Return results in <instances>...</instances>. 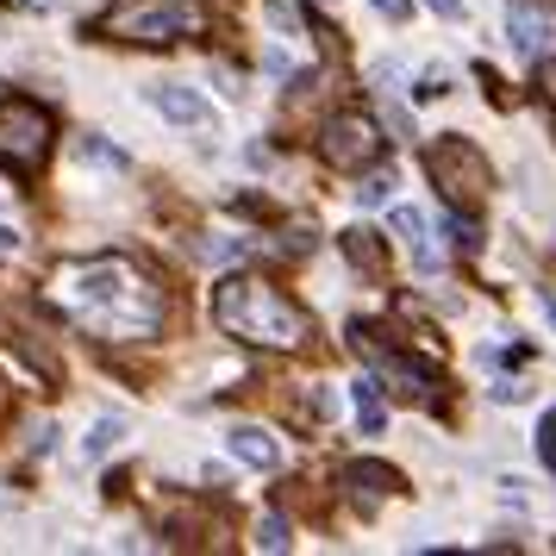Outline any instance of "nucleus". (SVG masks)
Listing matches in <instances>:
<instances>
[{"mask_svg":"<svg viewBox=\"0 0 556 556\" xmlns=\"http://www.w3.org/2000/svg\"><path fill=\"white\" fill-rule=\"evenodd\" d=\"M45 301L70 326H81L88 338H106V344H138V338L163 331V288L126 256L63 263L45 288Z\"/></svg>","mask_w":556,"mask_h":556,"instance_id":"obj_1","label":"nucleus"},{"mask_svg":"<svg viewBox=\"0 0 556 556\" xmlns=\"http://www.w3.org/2000/svg\"><path fill=\"white\" fill-rule=\"evenodd\" d=\"M213 319L226 338L256 344V351H301L306 344V313L263 276H226L213 288Z\"/></svg>","mask_w":556,"mask_h":556,"instance_id":"obj_2","label":"nucleus"},{"mask_svg":"<svg viewBox=\"0 0 556 556\" xmlns=\"http://www.w3.org/2000/svg\"><path fill=\"white\" fill-rule=\"evenodd\" d=\"M206 31V7L201 0H113L101 20H94V38H113V45H181Z\"/></svg>","mask_w":556,"mask_h":556,"instance_id":"obj_3","label":"nucleus"},{"mask_svg":"<svg viewBox=\"0 0 556 556\" xmlns=\"http://www.w3.org/2000/svg\"><path fill=\"white\" fill-rule=\"evenodd\" d=\"M426 169H431V181L444 188V206L451 213H476L481 201H488V188H494V169H488V156L469 144V138H438L426 151Z\"/></svg>","mask_w":556,"mask_h":556,"instance_id":"obj_4","label":"nucleus"},{"mask_svg":"<svg viewBox=\"0 0 556 556\" xmlns=\"http://www.w3.org/2000/svg\"><path fill=\"white\" fill-rule=\"evenodd\" d=\"M51 138H56V126L38 101H26V94L0 101V163H13L20 176H31L51 156Z\"/></svg>","mask_w":556,"mask_h":556,"instance_id":"obj_5","label":"nucleus"},{"mask_svg":"<svg viewBox=\"0 0 556 556\" xmlns=\"http://www.w3.org/2000/svg\"><path fill=\"white\" fill-rule=\"evenodd\" d=\"M351 344H356V356H363V363H369L381 381H394V394H401V401H413V406H431V401H438V376H431L426 363L401 356L394 344H381L376 326H363V319H356V326H351Z\"/></svg>","mask_w":556,"mask_h":556,"instance_id":"obj_6","label":"nucleus"},{"mask_svg":"<svg viewBox=\"0 0 556 556\" xmlns=\"http://www.w3.org/2000/svg\"><path fill=\"white\" fill-rule=\"evenodd\" d=\"M319 151H326L331 169H369L381 156V126L369 119V113H331L326 119V138H319Z\"/></svg>","mask_w":556,"mask_h":556,"instance_id":"obj_7","label":"nucleus"},{"mask_svg":"<svg viewBox=\"0 0 556 556\" xmlns=\"http://www.w3.org/2000/svg\"><path fill=\"white\" fill-rule=\"evenodd\" d=\"M506 31H513L519 56H544V45H551V20L538 13V0H513L506 7Z\"/></svg>","mask_w":556,"mask_h":556,"instance_id":"obj_8","label":"nucleus"},{"mask_svg":"<svg viewBox=\"0 0 556 556\" xmlns=\"http://www.w3.org/2000/svg\"><path fill=\"white\" fill-rule=\"evenodd\" d=\"M151 106L163 113V119H176V126H206V119H213V106H206L194 88H181V81H156Z\"/></svg>","mask_w":556,"mask_h":556,"instance_id":"obj_9","label":"nucleus"},{"mask_svg":"<svg viewBox=\"0 0 556 556\" xmlns=\"http://www.w3.org/2000/svg\"><path fill=\"white\" fill-rule=\"evenodd\" d=\"M388 226H394V238H401L406 251H413V263H419V269H438V263H444V251H431V238H426V213H419V206H394V219H388Z\"/></svg>","mask_w":556,"mask_h":556,"instance_id":"obj_10","label":"nucleus"},{"mask_svg":"<svg viewBox=\"0 0 556 556\" xmlns=\"http://www.w3.org/2000/svg\"><path fill=\"white\" fill-rule=\"evenodd\" d=\"M226 451L238 456L244 469H276V463H281L276 438H269L263 426H231V431H226Z\"/></svg>","mask_w":556,"mask_h":556,"instance_id":"obj_11","label":"nucleus"},{"mask_svg":"<svg viewBox=\"0 0 556 556\" xmlns=\"http://www.w3.org/2000/svg\"><path fill=\"white\" fill-rule=\"evenodd\" d=\"M351 394H356V419H363V431L376 438V431L388 426V406H381V381H376V376H363V381H351Z\"/></svg>","mask_w":556,"mask_h":556,"instance_id":"obj_12","label":"nucleus"},{"mask_svg":"<svg viewBox=\"0 0 556 556\" xmlns=\"http://www.w3.org/2000/svg\"><path fill=\"white\" fill-rule=\"evenodd\" d=\"M344 481H351V488H363V494H394V488H401V476H394L388 463H351V469H344Z\"/></svg>","mask_w":556,"mask_h":556,"instance_id":"obj_13","label":"nucleus"},{"mask_svg":"<svg viewBox=\"0 0 556 556\" xmlns=\"http://www.w3.org/2000/svg\"><path fill=\"white\" fill-rule=\"evenodd\" d=\"M119 438H126V419H94V431L81 438V456H88V463H101V456L113 451Z\"/></svg>","mask_w":556,"mask_h":556,"instance_id":"obj_14","label":"nucleus"},{"mask_svg":"<svg viewBox=\"0 0 556 556\" xmlns=\"http://www.w3.org/2000/svg\"><path fill=\"white\" fill-rule=\"evenodd\" d=\"M344 256H351L363 276H376V269H381V251H376V238H369V231H344Z\"/></svg>","mask_w":556,"mask_h":556,"instance_id":"obj_15","label":"nucleus"},{"mask_svg":"<svg viewBox=\"0 0 556 556\" xmlns=\"http://www.w3.org/2000/svg\"><path fill=\"white\" fill-rule=\"evenodd\" d=\"M288 538H294V531H288V519H281V513H269V519L256 526V551H288Z\"/></svg>","mask_w":556,"mask_h":556,"instance_id":"obj_16","label":"nucleus"},{"mask_svg":"<svg viewBox=\"0 0 556 556\" xmlns=\"http://www.w3.org/2000/svg\"><path fill=\"white\" fill-rule=\"evenodd\" d=\"M538 456H544V469L556 476V413L544 419V426H538Z\"/></svg>","mask_w":556,"mask_h":556,"instance_id":"obj_17","label":"nucleus"},{"mask_svg":"<svg viewBox=\"0 0 556 556\" xmlns=\"http://www.w3.org/2000/svg\"><path fill=\"white\" fill-rule=\"evenodd\" d=\"M388 188H394V176H369L363 188H356V201H363V206H381V201H388Z\"/></svg>","mask_w":556,"mask_h":556,"instance_id":"obj_18","label":"nucleus"},{"mask_svg":"<svg viewBox=\"0 0 556 556\" xmlns=\"http://www.w3.org/2000/svg\"><path fill=\"white\" fill-rule=\"evenodd\" d=\"M444 88H451V76H444V70H426V76H419V101H431V94H444Z\"/></svg>","mask_w":556,"mask_h":556,"instance_id":"obj_19","label":"nucleus"},{"mask_svg":"<svg viewBox=\"0 0 556 556\" xmlns=\"http://www.w3.org/2000/svg\"><path fill=\"white\" fill-rule=\"evenodd\" d=\"M369 7H376V13H388V20H406V13H413V0H369Z\"/></svg>","mask_w":556,"mask_h":556,"instance_id":"obj_20","label":"nucleus"},{"mask_svg":"<svg viewBox=\"0 0 556 556\" xmlns=\"http://www.w3.org/2000/svg\"><path fill=\"white\" fill-rule=\"evenodd\" d=\"M494 401L513 406V401H526V388H519V381H494Z\"/></svg>","mask_w":556,"mask_h":556,"instance_id":"obj_21","label":"nucleus"},{"mask_svg":"<svg viewBox=\"0 0 556 556\" xmlns=\"http://www.w3.org/2000/svg\"><path fill=\"white\" fill-rule=\"evenodd\" d=\"M431 13H438V20H463V0H426Z\"/></svg>","mask_w":556,"mask_h":556,"instance_id":"obj_22","label":"nucleus"},{"mask_svg":"<svg viewBox=\"0 0 556 556\" xmlns=\"http://www.w3.org/2000/svg\"><path fill=\"white\" fill-rule=\"evenodd\" d=\"M13 251H20V231H13V226H0V256H13Z\"/></svg>","mask_w":556,"mask_h":556,"instance_id":"obj_23","label":"nucleus"},{"mask_svg":"<svg viewBox=\"0 0 556 556\" xmlns=\"http://www.w3.org/2000/svg\"><path fill=\"white\" fill-rule=\"evenodd\" d=\"M544 94H551V106H556V56L544 63Z\"/></svg>","mask_w":556,"mask_h":556,"instance_id":"obj_24","label":"nucleus"},{"mask_svg":"<svg viewBox=\"0 0 556 556\" xmlns=\"http://www.w3.org/2000/svg\"><path fill=\"white\" fill-rule=\"evenodd\" d=\"M13 7H26V13H51L56 0H13Z\"/></svg>","mask_w":556,"mask_h":556,"instance_id":"obj_25","label":"nucleus"},{"mask_svg":"<svg viewBox=\"0 0 556 556\" xmlns=\"http://www.w3.org/2000/svg\"><path fill=\"white\" fill-rule=\"evenodd\" d=\"M544 319H551V326H556V301H544Z\"/></svg>","mask_w":556,"mask_h":556,"instance_id":"obj_26","label":"nucleus"}]
</instances>
